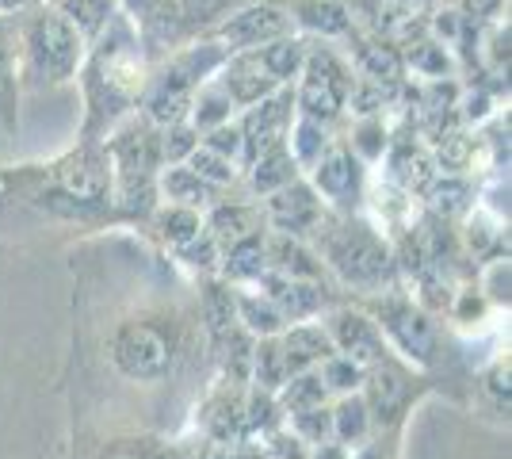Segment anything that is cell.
Segmentation results:
<instances>
[{"label":"cell","mask_w":512,"mask_h":459,"mask_svg":"<svg viewBox=\"0 0 512 459\" xmlns=\"http://www.w3.org/2000/svg\"><path fill=\"white\" fill-rule=\"evenodd\" d=\"M291 119V92H279V96H264L249 115H245V127H241V150H245V161L253 165L256 157L279 146L283 138V123Z\"/></svg>","instance_id":"cell-9"},{"label":"cell","mask_w":512,"mask_h":459,"mask_svg":"<svg viewBox=\"0 0 512 459\" xmlns=\"http://www.w3.org/2000/svg\"><path fill=\"white\" fill-rule=\"evenodd\" d=\"M329 414H333V437L341 440V448H360L371 433V414H367L360 394H344L337 410H329Z\"/></svg>","instance_id":"cell-16"},{"label":"cell","mask_w":512,"mask_h":459,"mask_svg":"<svg viewBox=\"0 0 512 459\" xmlns=\"http://www.w3.org/2000/svg\"><path fill=\"white\" fill-rule=\"evenodd\" d=\"M256 58H260V66L268 69V77L279 85V81L295 77V69L306 62V50H302L299 39H272V43L256 54Z\"/></svg>","instance_id":"cell-21"},{"label":"cell","mask_w":512,"mask_h":459,"mask_svg":"<svg viewBox=\"0 0 512 459\" xmlns=\"http://www.w3.org/2000/svg\"><path fill=\"white\" fill-rule=\"evenodd\" d=\"M363 383H367L363 406H367V414H371V425H379V429L398 425L409 406V394H413L409 375L402 372V368L379 360V364H371V368L363 372Z\"/></svg>","instance_id":"cell-5"},{"label":"cell","mask_w":512,"mask_h":459,"mask_svg":"<svg viewBox=\"0 0 512 459\" xmlns=\"http://www.w3.org/2000/svg\"><path fill=\"white\" fill-rule=\"evenodd\" d=\"M436 27H440V31H444V35H455V20H451V12H444V16H440V20H436Z\"/></svg>","instance_id":"cell-47"},{"label":"cell","mask_w":512,"mask_h":459,"mask_svg":"<svg viewBox=\"0 0 512 459\" xmlns=\"http://www.w3.org/2000/svg\"><path fill=\"white\" fill-rule=\"evenodd\" d=\"M490 295L497 299V303H505L509 299V264L497 261L493 264V284H490Z\"/></svg>","instance_id":"cell-43"},{"label":"cell","mask_w":512,"mask_h":459,"mask_svg":"<svg viewBox=\"0 0 512 459\" xmlns=\"http://www.w3.org/2000/svg\"><path fill=\"white\" fill-rule=\"evenodd\" d=\"M268 257L276 261V268L287 276V280H318L321 276V264L302 249L295 241L287 238H276L272 241V249H268Z\"/></svg>","instance_id":"cell-22"},{"label":"cell","mask_w":512,"mask_h":459,"mask_svg":"<svg viewBox=\"0 0 512 459\" xmlns=\"http://www.w3.org/2000/svg\"><path fill=\"white\" fill-rule=\"evenodd\" d=\"M161 234L172 241V245H188V241L199 238V215L188 211V207H169L161 215Z\"/></svg>","instance_id":"cell-32"},{"label":"cell","mask_w":512,"mask_h":459,"mask_svg":"<svg viewBox=\"0 0 512 459\" xmlns=\"http://www.w3.org/2000/svg\"><path fill=\"white\" fill-rule=\"evenodd\" d=\"M329 341H333V349L348 356V360H356L360 368H371V364H379L386 360V345H383V333L379 326L371 322V318H363L356 310H337V314H329Z\"/></svg>","instance_id":"cell-7"},{"label":"cell","mask_w":512,"mask_h":459,"mask_svg":"<svg viewBox=\"0 0 512 459\" xmlns=\"http://www.w3.org/2000/svg\"><path fill=\"white\" fill-rule=\"evenodd\" d=\"M12 108V77H8V43L0 31V111Z\"/></svg>","instance_id":"cell-41"},{"label":"cell","mask_w":512,"mask_h":459,"mask_svg":"<svg viewBox=\"0 0 512 459\" xmlns=\"http://www.w3.org/2000/svg\"><path fill=\"white\" fill-rule=\"evenodd\" d=\"M375 138H383V127H375V123H371V127H363L360 131V146H363L367 157H375V153H379V142H375Z\"/></svg>","instance_id":"cell-46"},{"label":"cell","mask_w":512,"mask_h":459,"mask_svg":"<svg viewBox=\"0 0 512 459\" xmlns=\"http://www.w3.org/2000/svg\"><path fill=\"white\" fill-rule=\"evenodd\" d=\"M291 27V16L283 8H272V4H253V8H241L230 20L218 27V35L230 43V50H241V46H256V43H272V39H283Z\"/></svg>","instance_id":"cell-10"},{"label":"cell","mask_w":512,"mask_h":459,"mask_svg":"<svg viewBox=\"0 0 512 459\" xmlns=\"http://www.w3.org/2000/svg\"><path fill=\"white\" fill-rule=\"evenodd\" d=\"M413 66H421V69H432V73H444V66H448V58L440 54V46H417L413 50Z\"/></svg>","instance_id":"cell-40"},{"label":"cell","mask_w":512,"mask_h":459,"mask_svg":"<svg viewBox=\"0 0 512 459\" xmlns=\"http://www.w3.org/2000/svg\"><path fill=\"white\" fill-rule=\"evenodd\" d=\"M234 306H237V322H245L249 333H264V337H272V333H279V329L287 326L283 310H279L272 299L241 295V299H234Z\"/></svg>","instance_id":"cell-20"},{"label":"cell","mask_w":512,"mask_h":459,"mask_svg":"<svg viewBox=\"0 0 512 459\" xmlns=\"http://www.w3.org/2000/svg\"><path fill=\"white\" fill-rule=\"evenodd\" d=\"M226 272H230L234 280H256L260 272H268V268H264V241H260V234H256V238L237 241V245H230Z\"/></svg>","instance_id":"cell-28"},{"label":"cell","mask_w":512,"mask_h":459,"mask_svg":"<svg viewBox=\"0 0 512 459\" xmlns=\"http://www.w3.org/2000/svg\"><path fill=\"white\" fill-rule=\"evenodd\" d=\"M329 261L341 272L348 284H383L386 272H390V257H386V245L367 226H344V234L329 241Z\"/></svg>","instance_id":"cell-1"},{"label":"cell","mask_w":512,"mask_h":459,"mask_svg":"<svg viewBox=\"0 0 512 459\" xmlns=\"http://www.w3.org/2000/svg\"><path fill=\"white\" fill-rule=\"evenodd\" d=\"M58 4H62L65 12L62 20L77 35H85V39H96L107 23H111V0H58Z\"/></svg>","instance_id":"cell-18"},{"label":"cell","mask_w":512,"mask_h":459,"mask_svg":"<svg viewBox=\"0 0 512 459\" xmlns=\"http://www.w3.org/2000/svg\"><path fill=\"white\" fill-rule=\"evenodd\" d=\"M279 349H283L287 379L299 372H310L314 364L329 360V356H337L333 341H329V333H325L321 326H295L283 341H279Z\"/></svg>","instance_id":"cell-12"},{"label":"cell","mask_w":512,"mask_h":459,"mask_svg":"<svg viewBox=\"0 0 512 459\" xmlns=\"http://www.w3.org/2000/svg\"><path fill=\"white\" fill-rule=\"evenodd\" d=\"M100 459H180L169 444L161 440H123V444H111Z\"/></svg>","instance_id":"cell-34"},{"label":"cell","mask_w":512,"mask_h":459,"mask_svg":"<svg viewBox=\"0 0 512 459\" xmlns=\"http://www.w3.org/2000/svg\"><path fill=\"white\" fill-rule=\"evenodd\" d=\"M287 184H295V157L279 142V146H272L264 157L253 161V188L256 192H279V188H287Z\"/></svg>","instance_id":"cell-17"},{"label":"cell","mask_w":512,"mask_h":459,"mask_svg":"<svg viewBox=\"0 0 512 459\" xmlns=\"http://www.w3.org/2000/svg\"><path fill=\"white\" fill-rule=\"evenodd\" d=\"M363 372L356 360H348V356H329V360H321V383H325V391H341V394H352L356 387L363 383Z\"/></svg>","instance_id":"cell-29"},{"label":"cell","mask_w":512,"mask_h":459,"mask_svg":"<svg viewBox=\"0 0 512 459\" xmlns=\"http://www.w3.org/2000/svg\"><path fill=\"white\" fill-rule=\"evenodd\" d=\"M211 238L214 241H230V245H237V241L245 238H256V215L249 211V207H218L211 215Z\"/></svg>","instance_id":"cell-24"},{"label":"cell","mask_w":512,"mask_h":459,"mask_svg":"<svg viewBox=\"0 0 512 459\" xmlns=\"http://www.w3.org/2000/svg\"><path fill=\"white\" fill-rule=\"evenodd\" d=\"M16 4H23V0H0V8H16Z\"/></svg>","instance_id":"cell-48"},{"label":"cell","mask_w":512,"mask_h":459,"mask_svg":"<svg viewBox=\"0 0 512 459\" xmlns=\"http://www.w3.org/2000/svg\"><path fill=\"white\" fill-rule=\"evenodd\" d=\"M195 150H199V146H195V131H192V127H172V131L165 134V157H169V161L192 157Z\"/></svg>","instance_id":"cell-37"},{"label":"cell","mask_w":512,"mask_h":459,"mask_svg":"<svg viewBox=\"0 0 512 459\" xmlns=\"http://www.w3.org/2000/svg\"><path fill=\"white\" fill-rule=\"evenodd\" d=\"M344 96H348V77H344L341 62L329 50H314L306 58V81H302L299 92V104L306 111V119L329 123L344 108Z\"/></svg>","instance_id":"cell-3"},{"label":"cell","mask_w":512,"mask_h":459,"mask_svg":"<svg viewBox=\"0 0 512 459\" xmlns=\"http://www.w3.org/2000/svg\"><path fill=\"white\" fill-rule=\"evenodd\" d=\"M253 375L256 383H260V391L276 394L283 383H287V364H283V349H279V341H260L253 345Z\"/></svg>","instance_id":"cell-23"},{"label":"cell","mask_w":512,"mask_h":459,"mask_svg":"<svg viewBox=\"0 0 512 459\" xmlns=\"http://www.w3.org/2000/svg\"><path fill=\"white\" fill-rule=\"evenodd\" d=\"M360 66L363 73L371 77V81H394L402 66H398V58L386 50V46H363L360 50Z\"/></svg>","instance_id":"cell-35"},{"label":"cell","mask_w":512,"mask_h":459,"mask_svg":"<svg viewBox=\"0 0 512 459\" xmlns=\"http://www.w3.org/2000/svg\"><path fill=\"white\" fill-rule=\"evenodd\" d=\"M314 180H318V188L325 196L333 199H344L356 192V184H360V165H356V157L348 150H325L318 157V169H314Z\"/></svg>","instance_id":"cell-15"},{"label":"cell","mask_w":512,"mask_h":459,"mask_svg":"<svg viewBox=\"0 0 512 459\" xmlns=\"http://www.w3.org/2000/svg\"><path fill=\"white\" fill-rule=\"evenodd\" d=\"M165 196L176 199V207H203L207 199H211V188L199 180V176H192V169H169L165 173Z\"/></svg>","instance_id":"cell-27"},{"label":"cell","mask_w":512,"mask_h":459,"mask_svg":"<svg viewBox=\"0 0 512 459\" xmlns=\"http://www.w3.org/2000/svg\"><path fill=\"white\" fill-rule=\"evenodd\" d=\"M375 326H383L406 356L421 360V364L432 360L436 333H432V322L413 303H406V299H379V322Z\"/></svg>","instance_id":"cell-6"},{"label":"cell","mask_w":512,"mask_h":459,"mask_svg":"<svg viewBox=\"0 0 512 459\" xmlns=\"http://www.w3.org/2000/svg\"><path fill=\"white\" fill-rule=\"evenodd\" d=\"M58 184L69 199L85 203V207H100L107 199V184H111V169L100 150H81L65 157L58 165Z\"/></svg>","instance_id":"cell-8"},{"label":"cell","mask_w":512,"mask_h":459,"mask_svg":"<svg viewBox=\"0 0 512 459\" xmlns=\"http://www.w3.org/2000/svg\"><path fill=\"white\" fill-rule=\"evenodd\" d=\"M222 88L230 92L234 104H260V100L276 88V81L268 77V69L260 66L256 54H241V58H234V62L226 66V73H222Z\"/></svg>","instance_id":"cell-13"},{"label":"cell","mask_w":512,"mask_h":459,"mask_svg":"<svg viewBox=\"0 0 512 459\" xmlns=\"http://www.w3.org/2000/svg\"><path fill=\"white\" fill-rule=\"evenodd\" d=\"M283 425V406L276 402V394L256 391L245 402V433H260V437H272Z\"/></svg>","instance_id":"cell-26"},{"label":"cell","mask_w":512,"mask_h":459,"mask_svg":"<svg viewBox=\"0 0 512 459\" xmlns=\"http://www.w3.org/2000/svg\"><path fill=\"white\" fill-rule=\"evenodd\" d=\"M348 459H390V448H383V440H375V444H360Z\"/></svg>","instance_id":"cell-45"},{"label":"cell","mask_w":512,"mask_h":459,"mask_svg":"<svg viewBox=\"0 0 512 459\" xmlns=\"http://www.w3.org/2000/svg\"><path fill=\"white\" fill-rule=\"evenodd\" d=\"M402 169H406L402 176H406L409 188H425L428 180H432V165H428L425 157H413V161H406Z\"/></svg>","instance_id":"cell-42"},{"label":"cell","mask_w":512,"mask_h":459,"mask_svg":"<svg viewBox=\"0 0 512 459\" xmlns=\"http://www.w3.org/2000/svg\"><path fill=\"white\" fill-rule=\"evenodd\" d=\"M268 219L283 234H306L310 226H318V199L306 184H287L268 199Z\"/></svg>","instance_id":"cell-11"},{"label":"cell","mask_w":512,"mask_h":459,"mask_svg":"<svg viewBox=\"0 0 512 459\" xmlns=\"http://www.w3.org/2000/svg\"><path fill=\"white\" fill-rule=\"evenodd\" d=\"M188 161H192V176H199L207 188H214V184H230V180H234L230 161H226V157H218V153H211V150H195Z\"/></svg>","instance_id":"cell-33"},{"label":"cell","mask_w":512,"mask_h":459,"mask_svg":"<svg viewBox=\"0 0 512 459\" xmlns=\"http://www.w3.org/2000/svg\"><path fill=\"white\" fill-rule=\"evenodd\" d=\"M283 414H302V410H318V406H325V383H321V375L314 372H299V375H291L283 387Z\"/></svg>","instance_id":"cell-19"},{"label":"cell","mask_w":512,"mask_h":459,"mask_svg":"<svg viewBox=\"0 0 512 459\" xmlns=\"http://www.w3.org/2000/svg\"><path fill=\"white\" fill-rule=\"evenodd\" d=\"M230 111H234V100H230L226 88H203L192 100V119H195V127H203V131L226 127Z\"/></svg>","instance_id":"cell-25"},{"label":"cell","mask_w":512,"mask_h":459,"mask_svg":"<svg viewBox=\"0 0 512 459\" xmlns=\"http://www.w3.org/2000/svg\"><path fill=\"white\" fill-rule=\"evenodd\" d=\"M203 150L218 153V157H234V153H241V134H237L234 127H214Z\"/></svg>","instance_id":"cell-38"},{"label":"cell","mask_w":512,"mask_h":459,"mask_svg":"<svg viewBox=\"0 0 512 459\" xmlns=\"http://www.w3.org/2000/svg\"><path fill=\"white\" fill-rule=\"evenodd\" d=\"M27 46H31V54H35V62L46 77H54V81L73 77L77 58H81V39L62 16H50V12L39 16L27 27Z\"/></svg>","instance_id":"cell-4"},{"label":"cell","mask_w":512,"mask_h":459,"mask_svg":"<svg viewBox=\"0 0 512 459\" xmlns=\"http://www.w3.org/2000/svg\"><path fill=\"white\" fill-rule=\"evenodd\" d=\"M291 146H295V161H306V165H318V157L325 153V131H321V123L314 119H306L302 115L299 127H295V138H291Z\"/></svg>","instance_id":"cell-30"},{"label":"cell","mask_w":512,"mask_h":459,"mask_svg":"<svg viewBox=\"0 0 512 459\" xmlns=\"http://www.w3.org/2000/svg\"><path fill=\"white\" fill-rule=\"evenodd\" d=\"M302 20L310 23V27H318V31H325V35L348 31V16H344L341 4H333V0H314V4H306V8H302Z\"/></svg>","instance_id":"cell-31"},{"label":"cell","mask_w":512,"mask_h":459,"mask_svg":"<svg viewBox=\"0 0 512 459\" xmlns=\"http://www.w3.org/2000/svg\"><path fill=\"white\" fill-rule=\"evenodd\" d=\"M180 257L188 264H199V268H207L214 261V238H195L188 245H180Z\"/></svg>","instance_id":"cell-39"},{"label":"cell","mask_w":512,"mask_h":459,"mask_svg":"<svg viewBox=\"0 0 512 459\" xmlns=\"http://www.w3.org/2000/svg\"><path fill=\"white\" fill-rule=\"evenodd\" d=\"M169 356V341L146 322H130L111 337V360L119 364V372L142 383H153L169 372Z\"/></svg>","instance_id":"cell-2"},{"label":"cell","mask_w":512,"mask_h":459,"mask_svg":"<svg viewBox=\"0 0 512 459\" xmlns=\"http://www.w3.org/2000/svg\"><path fill=\"white\" fill-rule=\"evenodd\" d=\"M467 196H470V188L463 184V180H440V184H432V192H428L432 207L444 211V215L459 211V207H467Z\"/></svg>","instance_id":"cell-36"},{"label":"cell","mask_w":512,"mask_h":459,"mask_svg":"<svg viewBox=\"0 0 512 459\" xmlns=\"http://www.w3.org/2000/svg\"><path fill=\"white\" fill-rule=\"evenodd\" d=\"M203 429H207V437L211 444H222V448H230V440L241 444L245 437V402L234 394H218L207 402V410H203Z\"/></svg>","instance_id":"cell-14"},{"label":"cell","mask_w":512,"mask_h":459,"mask_svg":"<svg viewBox=\"0 0 512 459\" xmlns=\"http://www.w3.org/2000/svg\"><path fill=\"white\" fill-rule=\"evenodd\" d=\"M497 4H501V0H463L467 16H474V20H486V16H493V12H497Z\"/></svg>","instance_id":"cell-44"}]
</instances>
